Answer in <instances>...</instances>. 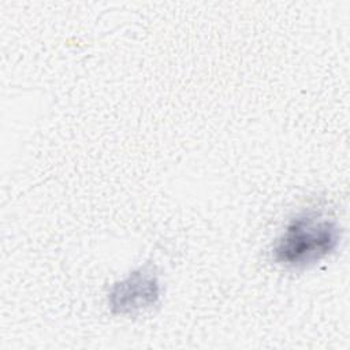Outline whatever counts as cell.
Masks as SVG:
<instances>
[{
    "mask_svg": "<svg viewBox=\"0 0 350 350\" xmlns=\"http://www.w3.org/2000/svg\"><path fill=\"white\" fill-rule=\"evenodd\" d=\"M159 280L148 267L131 272L112 286L108 305L115 314H133L154 305L159 299Z\"/></svg>",
    "mask_w": 350,
    "mask_h": 350,
    "instance_id": "2",
    "label": "cell"
},
{
    "mask_svg": "<svg viewBox=\"0 0 350 350\" xmlns=\"http://www.w3.org/2000/svg\"><path fill=\"white\" fill-rule=\"evenodd\" d=\"M338 243L336 221L320 212L308 211L287 224L273 246V258L284 267L304 268L328 256Z\"/></svg>",
    "mask_w": 350,
    "mask_h": 350,
    "instance_id": "1",
    "label": "cell"
}]
</instances>
